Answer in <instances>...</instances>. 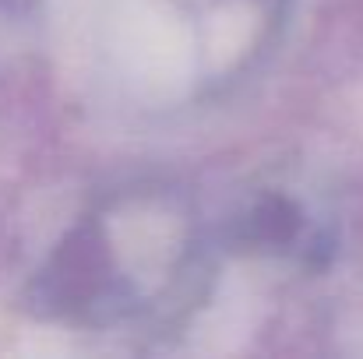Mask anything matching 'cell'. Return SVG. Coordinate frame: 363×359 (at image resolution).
Masks as SVG:
<instances>
[{"instance_id":"3957f363","label":"cell","mask_w":363,"mask_h":359,"mask_svg":"<svg viewBox=\"0 0 363 359\" xmlns=\"http://www.w3.org/2000/svg\"><path fill=\"white\" fill-rule=\"evenodd\" d=\"M0 4H4V7H28L32 0H0Z\"/></svg>"},{"instance_id":"6da1fadb","label":"cell","mask_w":363,"mask_h":359,"mask_svg":"<svg viewBox=\"0 0 363 359\" xmlns=\"http://www.w3.org/2000/svg\"><path fill=\"white\" fill-rule=\"evenodd\" d=\"M216 271L212 237L177 183L103 198L32 278L39 314L82 328L180 324Z\"/></svg>"},{"instance_id":"7a4b0ae2","label":"cell","mask_w":363,"mask_h":359,"mask_svg":"<svg viewBox=\"0 0 363 359\" xmlns=\"http://www.w3.org/2000/svg\"><path fill=\"white\" fill-rule=\"evenodd\" d=\"M223 237L243 253L321 271L335 253V222L300 183L257 180L243 187L226 215Z\"/></svg>"}]
</instances>
